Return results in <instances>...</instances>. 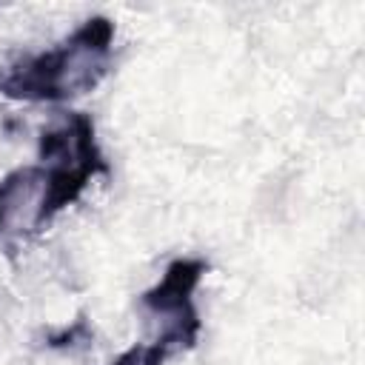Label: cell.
<instances>
[{
  "label": "cell",
  "instance_id": "1",
  "mask_svg": "<svg viewBox=\"0 0 365 365\" xmlns=\"http://www.w3.org/2000/svg\"><path fill=\"white\" fill-rule=\"evenodd\" d=\"M114 23L103 14L83 20L66 40L26 54L0 71V94L23 103H60L91 91L111 66Z\"/></svg>",
  "mask_w": 365,
  "mask_h": 365
},
{
  "label": "cell",
  "instance_id": "2",
  "mask_svg": "<svg viewBox=\"0 0 365 365\" xmlns=\"http://www.w3.org/2000/svg\"><path fill=\"white\" fill-rule=\"evenodd\" d=\"M40 168L46 180L43 191V225H48L63 208H68L97 174H108V163L97 145L94 120L83 111L63 114L60 123L40 134Z\"/></svg>",
  "mask_w": 365,
  "mask_h": 365
},
{
  "label": "cell",
  "instance_id": "3",
  "mask_svg": "<svg viewBox=\"0 0 365 365\" xmlns=\"http://www.w3.org/2000/svg\"><path fill=\"white\" fill-rule=\"evenodd\" d=\"M208 271L205 259L197 257H180L168 262L163 279H157L148 291L140 294V308L157 322V339L165 345L171 354L174 351H188L197 345L202 319L194 305V291Z\"/></svg>",
  "mask_w": 365,
  "mask_h": 365
},
{
  "label": "cell",
  "instance_id": "4",
  "mask_svg": "<svg viewBox=\"0 0 365 365\" xmlns=\"http://www.w3.org/2000/svg\"><path fill=\"white\" fill-rule=\"evenodd\" d=\"M43 168L20 165L0 180V237L43 231Z\"/></svg>",
  "mask_w": 365,
  "mask_h": 365
},
{
  "label": "cell",
  "instance_id": "5",
  "mask_svg": "<svg viewBox=\"0 0 365 365\" xmlns=\"http://www.w3.org/2000/svg\"><path fill=\"white\" fill-rule=\"evenodd\" d=\"M168 354L171 351L165 345H160V342H148V345L137 342L128 351H123L111 365H165Z\"/></svg>",
  "mask_w": 365,
  "mask_h": 365
},
{
  "label": "cell",
  "instance_id": "6",
  "mask_svg": "<svg viewBox=\"0 0 365 365\" xmlns=\"http://www.w3.org/2000/svg\"><path fill=\"white\" fill-rule=\"evenodd\" d=\"M88 336H91V331H88V319L80 317L71 328H66V331L48 336V348H68V345H74L77 339H80V342H88Z\"/></svg>",
  "mask_w": 365,
  "mask_h": 365
}]
</instances>
